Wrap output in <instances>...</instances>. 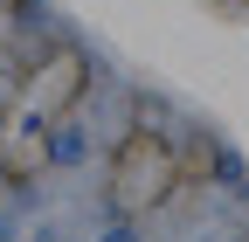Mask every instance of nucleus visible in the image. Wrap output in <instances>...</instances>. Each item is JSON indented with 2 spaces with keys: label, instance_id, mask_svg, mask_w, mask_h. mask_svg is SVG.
Instances as JSON below:
<instances>
[{
  "label": "nucleus",
  "instance_id": "1",
  "mask_svg": "<svg viewBox=\"0 0 249 242\" xmlns=\"http://www.w3.org/2000/svg\"><path fill=\"white\" fill-rule=\"evenodd\" d=\"M111 242H132V235H111Z\"/></svg>",
  "mask_w": 249,
  "mask_h": 242
}]
</instances>
